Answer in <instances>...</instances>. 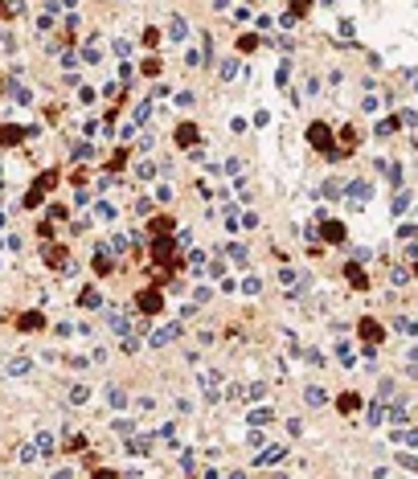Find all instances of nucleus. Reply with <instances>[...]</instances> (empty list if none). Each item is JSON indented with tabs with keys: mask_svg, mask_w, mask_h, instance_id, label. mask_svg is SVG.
<instances>
[{
	"mask_svg": "<svg viewBox=\"0 0 418 479\" xmlns=\"http://www.w3.org/2000/svg\"><path fill=\"white\" fill-rule=\"evenodd\" d=\"M37 451L41 455H53V434H37Z\"/></svg>",
	"mask_w": 418,
	"mask_h": 479,
	"instance_id": "nucleus-25",
	"label": "nucleus"
},
{
	"mask_svg": "<svg viewBox=\"0 0 418 479\" xmlns=\"http://www.w3.org/2000/svg\"><path fill=\"white\" fill-rule=\"evenodd\" d=\"M127 455L148 459V455H152V438H131V442H127Z\"/></svg>",
	"mask_w": 418,
	"mask_h": 479,
	"instance_id": "nucleus-7",
	"label": "nucleus"
},
{
	"mask_svg": "<svg viewBox=\"0 0 418 479\" xmlns=\"http://www.w3.org/2000/svg\"><path fill=\"white\" fill-rule=\"evenodd\" d=\"M176 143L193 147V143H197V127H193V123H181V127H176Z\"/></svg>",
	"mask_w": 418,
	"mask_h": 479,
	"instance_id": "nucleus-11",
	"label": "nucleus"
},
{
	"mask_svg": "<svg viewBox=\"0 0 418 479\" xmlns=\"http://www.w3.org/2000/svg\"><path fill=\"white\" fill-rule=\"evenodd\" d=\"M99 303H103V295H99L95 287H86V291H82V307H99Z\"/></svg>",
	"mask_w": 418,
	"mask_h": 479,
	"instance_id": "nucleus-17",
	"label": "nucleus"
},
{
	"mask_svg": "<svg viewBox=\"0 0 418 479\" xmlns=\"http://www.w3.org/2000/svg\"><path fill=\"white\" fill-rule=\"evenodd\" d=\"M369 193H373V185H369V181H353V185H349V201H353V205H365V201H369Z\"/></svg>",
	"mask_w": 418,
	"mask_h": 479,
	"instance_id": "nucleus-4",
	"label": "nucleus"
},
{
	"mask_svg": "<svg viewBox=\"0 0 418 479\" xmlns=\"http://www.w3.org/2000/svg\"><path fill=\"white\" fill-rule=\"evenodd\" d=\"M308 139H312V147H320L328 160H340V152L332 147V131H328L324 123H312V127H308Z\"/></svg>",
	"mask_w": 418,
	"mask_h": 479,
	"instance_id": "nucleus-1",
	"label": "nucleus"
},
{
	"mask_svg": "<svg viewBox=\"0 0 418 479\" xmlns=\"http://www.w3.org/2000/svg\"><path fill=\"white\" fill-rule=\"evenodd\" d=\"M226 254H230V258H234L238 266H246V258H250V250H246V246H230Z\"/></svg>",
	"mask_w": 418,
	"mask_h": 479,
	"instance_id": "nucleus-19",
	"label": "nucleus"
},
{
	"mask_svg": "<svg viewBox=\"0 0 418 479\" xmlns=\"http://www.w3.org/2000/svg\"><path fill=\"white\" fill-rule=\"evenodd\" d=\"M66 451H74V455L86 451V438H82V434H70V438H66Z\"/></svg>",
	"mask_w": 418,
	"mask_h": 479,
	"instance_id": "nucleus-23",
	"label": "nucleus"
},
{
	"mask_svg": "<svg viewBox=\"0 0 418 479\" xmlns=\"http://www.w3.org/2000/svg\"><path fill=\"white\" fill-rule=\"evenodd\" d=\"M324 237L328 242H344V225L340 221H324Z\"/></svg>",
	"mask_w": 418,
	"mask_h": 479,
	"instance_id": "nucleus-12",
	"label": "nucleus"
},
{
	"mask_svg": "<svg viewBox=\"0 0 418 479\" xmlns=\"http://www.w3.org/2000/svg\"><path fill=\"white\" fill-rule=\"evenodd\" d=\"M394 127H398V119H385V123H377V135H390Z\"/></svg>",
	"mask_w": 418,
	"mask_h": 479,
	"instance_id": "nucleus-43",
	"label": "nucleus"
},
{
	"mask_svg": "<svg viewBox=\"0 0 418 479\" xmlns=\"http://www.w3.org/2000/svg\"><path fill=\"white\" fill-rule=\"evenodd\" d=\"M95 217H103V221H115V205L99 201V205H95Z\"/></svg>",
	"mask_w": 418,
	"mask_h": 479,
	"instance_id": "nucleus-18",
	"label": "nucleus"
},
{
	"mask_svg": "<svg viewBox=\"0 0 418 479\" xmlns=\"http://www.w3.org/2000/svg\"><path fill=\"white\" fill-rule=\"evenodd\" d=\"M394 328H398V332H406V336H418V320H398Z\"/></svg>",
	"mask_w": 418,
	"mask_h": 479,
	"instance_id": "nucleus-24",
	"label": "nucleus"
},
{
	"mask_svg": "<svg viewBox=\"0 0 418 479\" xmlns=\"http://www.w3.org/2000/svg\"><path fill=\"white\" fill-rule=\"evenodd\" d=\"M385 418H390V422H394V426H406V422H410V418H406V410H402V406H394V410H390V414H385Z\"/></svg>",
	"mask_w": 418,
	"mask_h": 479,
	"instance_id": "nucleus-22",
	"label": "nucleus"
},
{
	"mask_svg": "<svg viewBox=\"0 0 418 479\" xmlns=\"http://www.w3.org/2000/svg\"><path fill=\"white\" fill-rule=\"evenodd\" d=\"M41 324H45V315H41V311H25V315H21V332H37Z\"/></svg>",
	"mask_w": 418,
	"mask_h": 479,
	"instance_id": "nucleus-8",
	"label": "nucleus"
},
{
	"mask_svg": "<svg viewBox=\"0 0 418 479\" xmlns=\"http://www.w3.org/2000/svg\"><path fill=\"white\" fill-rule=\"evenodd\" d=\"M357 406H361V402H357V393H344V397H340V410H357Z\"/></svg>",
	"mask_w": 418,
	"mask_h": 479,
	"instance_id": "nucleus-41",
	"label": "nucleus"
},
{
	"mask_svg": "<svg viewBox=\"0 0 418 479\" xmlns=\"http://www.w3.org/2000/svg\"><path fill=\"white\" fill-rule=\"evenodd\" d=\"M410 365H418V348H410Z\"/></svg>",
	"mask_w": 418,
	"mask_h": 479,
	"instance_id": "nucleus-49",
	"label": "nucleus"
},
{
	"mask_svg": "<svg viewBox=\"0 0 418 479\" xmlns=\"http://www.w3.org/2000/svg\"><path fill=\"white\" fill-rule=\"evenodd\" d=\"M369 422H373V426H377V422H385V410H381V402H373V406H369Z\"/></svg>",
	"mask_w": 418,
	"mask_h": 479,
	"instance_id": "nucleus-30",
	"label": "nucleus"
},
{
	"mask_svg": "<svg viewBox=\"0 0 418 479\" xmlns=\"http://www.w3.org/2000/svg\"><path fill=\"white\" fill-rule=\"evenodd\" d=\"M304 397H308V406H324V389H320V385H308Z\"/></svg>",
	"mask_w": 418,
	"mask_h": 479,
	"instance_id": "nucleus-20",
	"label": "nucleus"
},
{
	"mask_svg": "<svg viewBox=\"0 0 418 479\" xmlns=\"http://www.w3.org/2000/svg\"><path fill=\"white\" fill-rule=\"evenodd\" d=\"M234 74H238V62L230 57V62H222V78H234Z\"/></svg>",
	"mask_w": 418,
	"mask_h": 479,
	"instance_id": "nucleus-40",
	"label": "nucleus"
},
{
	"mask_svg": "<svg viewBox=\"0 0 418 479\" xmlns=\"http://www.w3.org/2000/svg\"><path fill=\"white\" fill-rule=\"evenodd\" d=\"M160 303H164V299H160V291H152V287H148V291H140V311L156 315V311H160Z\"/></svg>",
	"mask_w": 418,
	"mask_h": 479,
	"instance_id": "nucleus-2",
	"label": "nucleus"
},
{
	"mask_svg": "<svg viewBox=\"0 0 418 479\" xmlns=\"http://www.w3.org/2000/svg\"><path fill=\"white\" fill-rule=\"evenodd\" d=\"M148 119H152V107L140 103V107H135V123H148Z\"/></svg>",
	"mask_w": 418,
	"mask_h": 479,
	"instance_id": "nucleus-35",
	"label": "nucleus"
},
{
	"mask_svg": "<svg viewBox=\"0 0 418 479\" xmlns=\"http://www.w3.org/2000/svg\"><path fill=\"white\" fill-rule=\"evenodd\" d=\"M242 291H246V295H258V291H262V283H258V279H246V283H242Z\"/></svg>",
	"mask_w": 418,
	"mask_h": 479,
	"instance_id": "nucleus-42",
	"label": "nucleus"
},
{
	"mask_svg": "<svg viewBox=\"0 0 418 479\" xmlns=\"http://www.w3.org/2000/svg\"><path fill=\"white\" fill-rule=\"evenodd\" d=\"M361 336H365L369 344H377V340H381V324H373V320H365V324H361Z\"/></svg>",
	"mask_w": 418,
	"mask_h": 479,
	"instance_id": "nucleus-13",
	"label": "nucleus"
},
{
	"mask_svg": "<svg viewBox=\"0 0 418 479\" xmlns=\"http://www.w3.org/2000/svg\"><path fill=\"white\" fill-rule=\"evenodd\" d=\"M41 258L53 266V271H66V250H62V246H45V250H41Z\"/></svg>",
	"mask_w": 418,
	"mask_h": 479,
	"instance_id": "nucleus-5",
	"label": "nucleus"
},
{
	"mask_svg": "<svg viewBox=\"0 0 418 479\" xmlns=\"http://www.w3.org/2000/svg\"><path fill=\"white\" fill-rule=\"evenodd\" d=\"M402 438H406V446H418V430H406Z\"/></svg>",
	"mask_w": 418,
	"mask_h": 479,
	"instance_id": "nucleus-48",
	"label": "nucleus"
},
{
	"mask_svg": "<svg viewBox=\"0 0 418 479\" xmlns=\"http://www.w3.org/2000/svg\"><path fill=\"white\" fill-rule=\"evenodd\" d=\"M168 37H172V41H185V37H189V25H185L181 17H176V21L168 25Z\"/></svg>",
	"mask_w": 418,
	"mask_h": 479,
	"instance_id": "nucleus-14",
	"label": "nucleus"
},
{
	"mask_svg": "<svg viewBox=\"0 0 418 479\" xmlns=\"http://www.w3.org/2000/svg\"><path fill=\"white\" fill-rule=\"evenodd\" d=\"M344 275H349V283H353L357 291H365V287H369V279H365V271H361V266H357V262H349V266H344Z\"/></svg>",
	"mask_w": 418,
	"mask_h": 479,
	"instance_id": "nucleus-6",
	"label": "nucleus"
},
{
	"mask_svg": "<svg viewBox=\"0 0 418 479\" xmlns=\"http://www.w3.org/2000/svg\"><path fill=\"white\" fill-rule=\"evenodd\" d=\"M107 406H127V393L119 385H107Z\"/></svg>",
	"mask_w": 418,
	"mask_h": 479,
	"instance_id": "nucleus-15",
	"label": "nucleus"
},
{
	"mask_svg": "<svg viewBox=\"0 0 418 479\" xmlns=\"http://www.w3.org/2000/svg\"><path fill=\"white\" fill-rule=\"evenodd\" d=\"M115 430L119 434H135V422H131V418H115Z\"/></svg>",
	"mask_w": 418,
	"mask_h": 479,
	"instance_id": "nucleus-27",
	"label": "nucleus"
},
{
	"mask_svg": "<svg viewBox=\"0 0 418 479\" xmlns=\"http://www.w3.org/2000/svg\"><path fill=\"white\" fill-rule=\"evenodd\" d=\"M9 95H17V103H25V107H29V103H33V95H29V91H25V86H9Z\"/></svg>",
	"mask_w": 418,
	"mask_h": 479,
	"instance_id": "nucleus-28",
	"label": "nucleus"
},
{
	"mask_svg": "<svg viewBox=\"0 0 418 479\" xmlns=\"http://www.w3.org/2000/svg\"><path fill=\"white\" fill-rule=\"evenodd\" d=\"M336 33H340L344 41H353V33H357V29H353V21H340V29H336Z\"/></svg>",
	"mask_w": 418,
	"mask_h": 479,
	"instance_id": "nucleus-38",
	"label": "nucleus"
},
{
	"mask_svg": "<svg viewBox=\"0 0 418 479\" xmlns=\"http://www.w3.org/2000/svg\"><path fill=\"white\" fill-rule=\"evenodd\" d=\"M181 467H185V471H193V467H197V459H193V451H185V455H181Z\"/></svg>",
	"mask_w": 418,
	"mask_h": 479,
	"instance_id": "nucleus-45",
	"label": "nucleus"
},
{
	"mask_svg": "<svg viewBox=\"0 0 418 479\" xmlns=\"http://www.w3.org/2000/svg\"><path fill=\"white\" fill-rule=\"evenodd\" d=\"M304 9H312V0H291V13H304Z\"/></svg>",
	"mask_w": 418,
	"mask_h": 479,
	"instance_id": "nucleus-46",
	"label": "nucleus"
},
{
	"mask_svg": "<svg viewBox=\"0 0 418 479\" xmlns=\"http://www.w3.org/2000/svg\"><path fill=\"white\" fill-rule=\"evenodd\" d=\"M70 402H86V385H74L70 389Z\"/></svg>",
	"mask_w": 418,
	"mask_h": 479,
	"instance_id": "nucleus-44",
	"label": "nucleus"
},
{
	"mask_svg": "<svg viewBox=\"0 0 418 479\" xmlns=\"http://www.w3.org/2000/svg\"><path fill=\"white\" fill-rule=\"evenodd\" d=\"M271 418H275L271 410H254V414H250V426H266V422H271Z\"/></svg>",
	"mask_w": 418,
	"mask_h": 479,
	"instance_id": "nucleus-21",
	"label": "nucleus"
},
{
	"mask_svg": "<svg viewBox=\"0 0 418 479\" xmlns=\"http://www.w3.org/2000/svg\"><path fill=\"white\" fill-rule=\"evenodd\" d=\"M37 455H41V451H37V442H33V446H21V463H33Z\"/></svg>",
	"mask_w": 418,
	"mask_h": 479,
	"instance_id": "nucleus-34",
	"label": "nucleus"
},
{
	"mask_svg": "<svg viewBox=\"0 0 418 479\" xmlns=\"http://www.w3.org/2000/svg\"><path fill=\"white\" fill-rule=\"evenodd\" d=\"M176 332H181V324H168V328H160V332L152 336V348H164V344H168Z\"/></svg>",
	"mask_w": 418,
	"mask_h": 479,
	"instance_id": "nucleus-10",
	"label": "nucleus"
},
{
	"mask_svg": "<svg viewBox=\"0 0 418 479\" xmlns=\"http://www.w3.org/2000/svg\"><path fill=\"white\" fill-rule=\"evenodd\" d=\"M21 135H25V131H21V127H5V131H0V139H5V143H17V139H21Z\"/></svg>",
	"mask_w": 418,
	"mask_h": 479,
	"instance_id": "nucleus-31",
	"label": "nucleus"
},
{
	"mask_svg": "<svg viewBox=\"0 0 418 479\" xmlns=\"http://www.w3.org/2000/svg\"><path fill=\"white\" fill-rule=\"evenodd\" d=\"M340 193H344L340 181H328V185H324V197H340Z\"/></svg>",
	"mask_w": 418,
	"mask_h": 479,
	"instance_id": "nucleus-39",
	"label": "nucleus"
},
{
	"mask_svg": "<svg viewBox=\"0 0 418 479\" xmlns=\"http://www.w3.org/2000/svg\"><path fill=\"white\" fill-rule=\"evenodd\" d=\"M406 205H410V193L398 189V197H394V213H406Z\"/></svg>",
	"mask_w": 418,
	"mask_h": 479,
	"instance_id": "nucleus-26",
	"label": "nucleus"
},
{
	"mask_svg": "<svg viewBox=\"0 0 418 479\" xmlns=\"http://www.w3.org/2000/svg\"><path fill=\"white\" fill-rule=\"evenodd\" d=\"M246 397H250V402H258V397H266V385H258V381H254V385L246 389Z\"/></svg>",
	"mask_w": 418,
	"mask_h": 479,
	"instance_id": "nucleus-36",
	"label": "nucleus"
},
{
	"mask_svg": "<svg viewBox=\"0 0 418 479\" xmlns=\"http://www.w3.org/2000/svg\"><path fill=\"white\" fill-rule=\"evenodd\" d=\"M402 467H406V471H418V459H414V455H402Z\"/></svg>",
	"mask_w": 418,
	"mask_h": 479,
	"instance_id": "nucleus-47",
	"label": "nucleus"
},
{
	"mask_svg": "<svg viewBox=\"0 0 418 479\" xmlns=\"http://www.w3.org/2000/svg\"><path fill=\"white\" fill-rule=\"evenodd\" d=\"M82 62H91V66L99 62V45H95V41H91V45H86V49H82Z\"/></svg>",
	"mask_w": 418,
	"mask_h": 479,
	"instance_id": "nucleus-33",
	"label": "nucleus"
},
{
	"mask_svg": "<svg viewBox=\"0 0 418 479\" xmlns=\"http://www.w3.org/2000/svg\"><path fill=\"white\" fill-rule=\"evenodd\" d=\"M111 328H115L119 336H127V320H123V315H111Z\"/></svg>",
	"mask_w": 418,
	"mask_h": 479,
	"instance_id": "nucleus-37",
	"label": "nucleus"
},
{
	"mask_svg": "<svg viewBox=\"0 0 418 479\" xmlns=\"http://www.w3.org/2000/svg\"><path fill=\"white\" fill-rule=\"evenodd\" d=\"M176 242H172V237H156V242H152V254L160 258V262H176Z\"/></svg>",
	"mask_w": 418,
	"mask_h": 479,
	"instance_id": "nucleus-3",
	"label": "nucleus"
},
{
	"mask_svg": "<svg viewBox=\"0 0 418 479\" xmlns=\"http://www.w3.org/2000/svg\"><path fill=\"white\" fill-rule=\"evenodd\" d=\"M414 91H418V74H414Z\"/></svg>",
	"mask_w": 418,
	"mask_h": 479,
	"instance_id": "nucleus-50",
	"label": "nucleus"
},
{
	"mask_svg": "<svg viewBox=\"0 0 418 479\" xmlns=\"http://www.w3.org/2000/svg\"><path fill=\"white\" fill-rule=\"evenodd\" d=\"M394 397V381H381V389H377V402H390Z\"/></svg>",
	"mask_w": 418,
	"mask_h": 479,
	"instance_id": "nucleus-32",
	"label": "nucleus"
},
{
	"mask_svg": "<svg viewBox=\"0 0 418 479\" xmlns=\"http://www.w3.org/2000/svg\"><path fill=\"white\" fill-rule=\"evenodd\" d=\"M5 369H9L13 377H21V373H29V356H13V361H9Z\"/></svg>",
	"mask_w": 418,
	"mask_h": 479,
	"instance_id": "nucleus-16",
	"label": "nucleus"
},
{
	"mask_svg": "<svg viewBox=\"0 0 418 479\" xmlns=\"http://www.w3.org/2000/svg\"><path fill=\"white\" fill-rule=\"evenodd\" d=\"M283 455H287V446H279V442H275V446H266V451L258 455V467H266V463H279Z\"/></svg>",
	"mask_w": 418,
	"mask_h": 479,
	"instance_id": "nucleus-9",
	"label": "nucleus"
},
{
	"mask_svg": "<svg viewBox=\"0 0 418 479\" xmlns=\"http://www.w3.org/2000/svg\"><path fill=\"white\" fill-rule=\"evenodd\" d=\"M111 49H115V57H127V53H131V41H127V37H119Z\"/></svg>",
	"mask_w": 418,
	"mask_h": 479,
	"instance_id": "nucleus-29",
	"label": "nucleus"
}]
</instances>
